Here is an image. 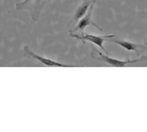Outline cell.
<instances>
[{"label": "cell", "instance_id": "8992f818", "mask_svg": "<svg viewBox=\"0 0 147 132\" xmlns=\"http://www.w3.org/2000/svg\"><path fill=\"white\" fill-rule=\"evenodd\" d=\"M97 0H88V1H85L82 5H80V7L76 10V13H75V17H74V20L75 21H79L82 17H85L86 16V13L88 12V10H89V8L91 6L92 3H94Z\"/></svg>", "mask_w": 147, "mask_h": 132}, {"label": "cell", "instance_id": "5b68a950", "mask_svg": "<svg viewBox=\"0 0 147 132\" xmlns=\"http://www.w3.org/2000/svg\"><path fill=\"white\" fill-rule=\"evenodd\" d=\"M24 51L25 53H26V55L28 56L32 57V58H35L37 61H40L41 63L45 65V66H57V67H71V65H66V64H61V63H58V62H56V61H53V60H49V58H46V57H42L40 56V55H37L35 54L34 52H32L30 50V47L29 46H24Z\"/></svg>", "mask_w": 147, "mask_h": 132}, {"label": "cell", "instance_id": "3957f363", "mask_svg": "<svg viewBox=\"0 0 147 132\" xmlns=\"http://www.w3.org/2000/svg\"><path fill=\"white\" fill-rule=\"evenodd\" d=\"M96 3V2H94ZM94 3H92L90 8H89V10H88V12L86 13V16L85 17H82L81 19L78 21V23L77 25L74 28V30L71 31H77V32H84V30L86 29L88 25H93V26H96L97 29H99L100 31H102V28L98 25L96 22H93V20H92V11H93V7H94Z\"/></svg>", "mask_w": 147, "mask_h": 132}, {"label": "cell", "instance_id": "52a82bcc", "mask_svg": "<svg viewBox=\"0 0 147 132\" xmlns=\"http://www.w3.org/2000/svg\"><path fill=\"white\" fill-rule=\"evenodd\" d=\"M108 41L119 44L120 46H122L123 49H125V50H127V51H135V52H137V49L143 46L141 44H135V43H133V42L124 41V40H111L110 39V40H108Z\"/></svg>", "mask_w": 147, "mask_h": 132}, {"label": "cell", "instance_id": "7a4b0ae2", "mask_svg": "<svg viewBox=\"0 0 147 132\" xmlns=\"http://www.w3.org/2000/svg\"><path fill=\"white\" fill-rule=\"evenodd\" d=\"M70 37H73L75 39H78V40H81V41H89V42H92V43H94L96 45H98L100 49H102L104 53H107L108 54V52L107 50L104 49L103 46V42L104 41H108V40H110V39H113L114 38V34H111V35H103V37H98V35H92V34H74V33H70Z\"/></svg>", "mask_w": 147, "mask_h": 132}, {"label": "cell", "instance_id": "277c9868", "mask_svg": "<svg viewBox=\"0 0 147 132\" xmlns=\"http://www.w3.org/2000/svg\"><path fill=\"white\" fill-rule=\"evenodd\" d=\"M49 1H51V0H24L22 2H18L17 8L19 9V8H22V7L26 6V5H30L29 9L32 12V18H33V20H37V16L41 12L42 7Z\"/></svg>", "mask_w": 147, "mask_h": 132}, {"label": "cell", "instance_id": "6da1fadb", "mask_svg": "<svg viewBox=\"0 0 147 132\" xmlns=\"http://www.w3.org/2000/svg\"><path fill=\"white\" fill-rule=\"evenodd\" d=\"M94 52L98 54V58L103 61L104 63L109 64L113 67H125L127 64H134L137 62H142V61H147V56H143L141 58H135V60H125V61H120V60H115L113 57H110L109 55H104L102 53H100L98 51L94 50Z\"/></svg>", "mask_w": 147, "mask_h": 132}]
</instances>
